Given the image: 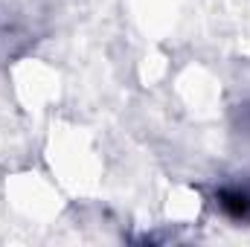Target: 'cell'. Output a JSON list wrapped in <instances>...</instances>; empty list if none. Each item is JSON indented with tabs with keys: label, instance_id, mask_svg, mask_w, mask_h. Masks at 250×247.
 <instances>
[{
	"label": "cell",
	"instance_id": "1",
	"mask_svg": "<svg viewBox=\"0 0 250 247\" xmlns=\"http://www.w3.org/2000/svg\"><path fill=\"white\" fill-rule=\"evenodd\" d=\"M215 206L230 221H250V184H227L215 192Z\"/></svg>",
	"mask_w": 250,
	"mask_h": 247
}]
</instances>
